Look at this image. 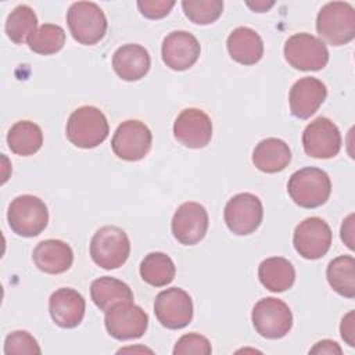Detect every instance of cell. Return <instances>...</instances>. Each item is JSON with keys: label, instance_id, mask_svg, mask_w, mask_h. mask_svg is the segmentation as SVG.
Here are the masks:
<instances>
[{"label": "cell", "instance_id": "obj_1", "mask_svg": "<svg viewBox=\"0 0 355 355\" xmlns=\"http://www.w3.org/2000/svg\"><path fill=\"white\" fill-rule=\"evenodd\" d=\"M316 31L331 46L349 43L355 37V8L347 1L326 3L316 17Z\"/></svg>", "mask_w": 355, "mask_h": 355}, {"label": "cell", "instance_id": "obj_2", "mask_svg": "<svg viewBox=\"0 0 355 355\" xmlns=\"http://www.w3.org/2000/svg\"><path fill=\"white\" fill-rule=\"evenodd\" d=\"M110 126L105 115L97 107L76 108L67 122V137L79 148H94L108 136Z\"/></svg>", "mask_w": 355, "mask_h": 355}, {"label": "cell", "instance_id": "obj_3", "mask_svg": "<svg viewBox=\"0 0 355 355\" xmlns=\"http://www.w3.org/2000/svg\"><path fill=\"white\" fill-rule=\"evenodd\" d=\"M287 191L297 205L302 208H318L329 200L331 182L324 171L306 166L295 171L290 176Z\"/></svg>", "mask_w": 355, "mask_h": 355}, {"label": "cell", "instance_id": "obj_4", "mask_svg": "<svg viewBox=\"0 0 355 355\" xmlns=\"http://www.w3.org/2000/svg\"><path fill=\"white\" fill-rule=\"evenodd\" d=\"M130 241L128 234L118 226L100 227L90 241L93 262L107 270L121 268L129 258Z\"/></svg>", "mask_w": 355, "mask_h": 355}, {"label": "cell", "instance_id": "obj_5", "mask_svg": "<svg viewBox=\"0 0 355 355\" xmlns=\"http://www.w3.org/2000/svg\"><path fill=\"white\" fill-rule=\"evenodd\" d=\"M67 24L72 37L85 46L98 43L107 32L105 14L93 1L72 3L67 11Z\"/></svg>", "mask_w": 355, "mask_h": 355}, {"label": "cell", "instance_id": "obj_6", "mask_svg": "<svg viewBox=\"0 0 355 355\" xmlns=\"http://www.w3.org/2000/svg\"><path fill=\"white\" fill-rule=\"evenodd\" d=\"M11 230L22 237L40 234L49 223V211L43 200L32 194L15 197L7 211Z\"/></svg>", "mask_w": 355, "mask_h": 355}, {"label": "cell", "instance_id": "obj_7", "mask_svg": "<svg viewBox=\"0 0 355 355\" xmlns=\"http://www.w3.org/2000/svg\"><path fill=\"white\" fill-rule=\"evenodd\" d=\"M251 319L255 331L270 340L284 337L293 326V315L288 305L275 297L259 300L252 308Z\"/></svg>", "mask_w": 355, "mask_h": 355}, {"label": "cell", "instance_id": "obj_8", "mask_svg": "<svg viewBox=\"0 0 355 355\" xmlns=\"http://www.w3.org/2000/svg\"><path fill=\"white\" fill-rule=\"evenodd\" d=\"M284 58L295 69L320 71L329 62V50L319 37L302 32L286 40Z\"/></svg>", "mask_w": 355, "mask_h": 355}, {"label": "cell", "instance_id": "obj_9", "mask_svg": "<svg viewBox=\"0 0 355 355\" xmlns=\"http://www.w3.org/2000/svg\"><path fill=\"white\" fill-rule=\"evenodd\" d=\"M105 329L119 341L140 338L148 327V315L133 301L119 302L105 312Z\"/></svg>", "mask_w": 355, "mask_h": 355}, {"label": "cell", "instance_id": "obj_10", "mask_svg": "<svg viewBox=\"0 0 355 355\" xmlns=\"http://www.w3.org/2000/svg\"><path fill=\"white\" fill-rule=\"evenodd\" d=\"M153 143L151 130L146 123L137 119H129L122 122L111 140L114 154L123 161H140L143 159Z\"/></svg>", "mask_w": 355, "mask_h": 355}, {"label": "cell", "instance_id": "obj_11", "mask_svg": "<svg viewBox=\"0 0 355 355\" xmlns=\"http://www.w3.org/2000/svg\"><path fill=\"white\" fill-rule=\"evenodd\" d=\"M223 216L232 233L245 236L259 227L263 218V207L255 194L240 193L227 201Z\"/></svg>", "mask_w": 355, "mask_h": 355}, {"label": "cell", "instance_id": "obj_12", "mask_svg": "<svg viewBox=\"0 0 355 355\" xmlns=\"http://www.w3.org/2000/svg\"><path fill=\"white\" fill-rule=\"evenodd\" d=\"M154 313L164 327L171 330L183 329L193 319V300L183 288H166L157 294Z\"/></svg>", "mask_w": 355, "mask_h": 355}, {"label": "cell", "instance_id": "obj_13", "mask_svg": "<svg viewBox=\"0 0 355 355\" xmlns=\"http://www.w3.org/2000/svg\"><path fill=\"white\" fill-rule=\"evenodd\" d=\"M333 233L322 218L311 216L300 222L294 230L293 244L295 251L305 259H319L327 254Z\"/></svg>", "mask_w": 355, "mask_h": 355}, {"label": "cell", "instance_id": "obj_14", "mask_svg": "<svg viewBox=\"0 0 355 355\" xmlns=\"http://www.w3.org/2000/svg\"><path fill=\"white\" fill-rule=\"evenodd\" d=\"M302 146L309 157L320 159L333 158L341 148V133L333 121L319 116L304 129Z\"/></svg>", "mask_w": 355, "mask_h": 355}, {"label": "cell", "instance_id": "obj_15", "mask_svg": "<svg viewBox=\"0 0 355 355\" xmlns=\"http://www.w3.org/2000/svg\"><path fill=\"white\" fill-rule=\"evenodd\" d=\"M207 209L194 201H187L179 205L172 218L173 237L184 245H194L200 243L208 230Z\"/></svg>", "mask_w": 355, "mask_h": 355}, {"label": "cell", "instance_id": "obj_16", "mask_svg": "<svg viewBox=\"0 0 355 355\" xmlns=\"http://www.w3.org/2000/svg\"><path fill=\"white\" fill-rule=\"evenodd\" d=\"M173 136L184 147L202 148L212 137L211 118L200 108H186L175 119Z\"/></svg>", "mask_w": 355, "mask_h": 355}, {"label": "cell", "instance_id": "obj_17", "mask_svg": "<svg viewBox=\"0 0 355 355\" xmlns=\"http://www.w3.org/2000/svg\"><path fill=\"white\" fill-rule=\"evenodd\" d=\"M200 43L194 35L186 31H173L166 35L161 46L162 61L173 71H186L200 57Z\"/></svg>", "mask_w": 355, "mask_h": 355}, {"label": "cell", "instance_id": "obj_18", "mask_svg": "<svg viewBox=\"0 0 355 355\" xmlns=\"http://www.w3.org/2000/svg\"><path fill=\"white\" fill-rule=\"evenodd\" d=\"M326 97L327 89L322 80L312 76L301 78L290 89V111L298 119H308L319 110Z\"/></svg>", "mask_w": 355, "mask_h": 355}, {"label": "cell", "instance_id": "obj_19", "mask_svg": "<svg viewBox=\"0 0 355 355\" xmlns=\"http://www.w3.org/2000/svg\"><path fill=\"white\" fill-rule=\"evenodd\" d=\"M86 302L80 293L62 287L55 290L49 300V312L53 322L62 329L76 327L85 316Z\"/></svg>", "mask_w": 355, "mask_h": 355}, {"label": "cell", "instance_id": "obj_20", "mask_svg": "<svg viewBox=\"0 0 355 355\" xmlns=\"http://www.w3.org/2000/svg\"><path fill=\"white\" fill-rule=\"evenodd\" d=\"M150 54L140 44H123L118 47L112 55V68L115 73L126 82L144 78L150 71Z\"/></svg>", "mask_w": 355, "mask_h": 355}, {"label": "cell", "instance_id": "obj_21", "mask_svg": "<svg viewBox=\"0 0 355 355\" xmlns=\"http://www.w3.org/2000/svg\"><path fill=\"white\" fill-rule=\"evenodd\" d=\"M32 258L39 270L49 275H60L72 266L73 252L65 241L49 239L35 247Z\"/></svg>", "mask_w": 355, "mask_h": 355}, {"label": "cell", "instance_id": "obj_22", "mask_svg": "<svg viewBox=\"0 0 355 355\" xmlns=\"http://www.w3.org/2000/svg\"><path fill=\"white\" fill-rule=\"evenodd\" d=\"M227 51L230 57L243 65H254L263 55V42L251 28L239 26L227 36Z\"/></svg>", "mask_w": 355, "mask_h": 355}, {"label": "cell", "instance_id": "obj_23", "mask_svg": "<svg viewBox=\"0 0 355 355\" xmlns=\"http://www.w3.org/2000/svg\"><path fill=\"white\" fill-rule=\"evenodd\" d=\"M291 150L288 144L276 137H268L259 141L252 151V162L261 172L277 173L288 166Z\"/></svg>", "mask_w": 355, "mask_h": 355}, {"label": "cell", "instance_id": "obj_24", "mask_svg": "<svg viewBox=\"0 0 355 355\" xmlns=\"http://www.w3.org/2000/svg\"><path fill=\"white\" fill-rule=\"evenodd\" d=\"M258 277L261 284L269 291L282 293L293 287L295 282V269L288 259L283 257H272L259 263Z\"/></svg>", "mask_w": 355, "mask_h": 355}, {"label": "cell", "instance_id": "obj_25", "mask_svg": "<svg viewBox=\"0 0 355 355\" xmlns=\"http://www.w3.org/2000/svg\"><path fill=\"white\" fill-rule=\"evenodd\" d=\"M90 295L96 306L104 312H107L115 304L133 301L130 287L122 280L110 276H103L93 280L90 286Z\"/></svg>", "mask_w": 355, "mask_h": 355}, {"label": "cell", "instance_id": "obj_26", "mask_svg": "<svg viewBox=\"0 0 355 355\" xmlns=\"http://www.w3.org/2000/svg\"><path fill=\"white\" fill-rule=\"evenodd\" d=\"M7 144L17 155H33L43 144V132L35 122L18 121L7 133Z\"/></svg>", "mask_w": 355, "mask_h": 355}, {"label": "cell", "instance_id": "obj_27", "mask_svg": "<svg viewBox=\"0 0 355 355\" xmlns=\"http://www.w3.org/2000/svg\"><path fill=\"white\" fill-rule=\"evenodd\" d=\"M176 268L169 255L164 252H150L140 263L141 279L153 287H164L175 279Z\"/></svg>", "mask_w": 355, "mask_h": 355}, {"label": "cell", "instance_id": "obj_28", "mask_svg": "<svg viewBox=\"0 0 355 355\" xmlns=\"http://www.w3.org/2000/svg\"><path fill=\"white\" fill-rule=\"evenodd\" d=\"M330 287L343 297H355V259L351 255H341L330 261L326 269Z\"/></svg>", "mask_w": 355, "mask_h": 355}, {"label": "cell", "instance_id": "obj_29", "mask_svg": "<svg viewBox=\"0 0 355 355\" xmlns=\"http://www.w3.org/2000/svg\"><path fill=\"white\" fill-rule=\"evenodd\" d=\"M37 29V17L28 4L17 6L7 17L6 33L17 44L28 42Z\"/></svg>", "mask_w": 355, "mask_h": 355}, {"label": "cell", "instance_id": "obj_30", "mask_svg": "<svg viewBox=\"0 0 355 355\" xmlns=\"http://www.w3.org/2000/svg\"><path fill=\"white\" fill-rule=\"evenodd\" d=\"M65 44V32L60 25L43 24L28 39V46L33 53L50 55L60 51Z\"/></svg>", "mask_w": 355, "mask_h": 355}, {"label": "cell", "instance_id": "obj_31", "mask_svg": "<svg viewBox=\"0 0 355 355\" xmlns=\"http://www.w3.org/2000/svg\"><path fill=\"white\" fill-rule=\"evenodd\" d=\"M183 11L186 17L198 25H208L215 22L222 11L223 1L222 0H183L182 1Z\"/></svg>", "mask_w": 355, "mask_h": 355}, {"label": "cell", "instance_id": "obj_32", "mask_svg": "<svg viewBox=\"0 0 355 355\" xmlns=\"http://www.w3.org/2000/svg\"><path fill=\"white\" fill-rule=\"evenodd\" d=\"M4 354H42V349L33 336L25 330H17L6 337Z\"/></svg>", "mask_w": 355, "mask_h": 355}, {"label": "cell", "instance_id": "obj_33", "mask_svg": "<svg viewBox=\"0 0 355 355\" xmlns=\"http://www.w3.org/2000/svg\"><path fill=\"white\" fill-rule=\"evenodd\" d=\"M211 351V343L207 337L197 333H189L176 341L173 355H209Z\"/></svg>", "mask_w": 355, "mask_h": 355}, {"label": "cell", "instance_id": "obj_34", "mask_svg": "<svg viewBox=\"0 0 355 355\" xmlns=\"http://www.w3.org/2000/svg\"><path fill=\"white\" fill-rule=\"evenodd\" d=\"M175 6L173 0H139L137 7L146 18L159 19L169 14L172 7Z\"/></svg>", "mask_w": 355, "mask_h": 355}, {"label": "cell", "instance_id": "obj_35", "mask_svg": "<svg viewBox=\"0 0 355 355\" xmlns=\"http://www.w3.org/2000/svg\"><path fill=\"white\" fill-rule=\"evenodd\" d=\"M340 331H341V337L343 340L349 345L354 347L355 345V329H354V311H349L341 320V326H340Z\"/></svg>", "mask_w": 355, "mask_h": 355}, {"label": "cell", "instance_id": "obj_36", "mask_svg": "<svg viewBox=\"0 0 355 355\" xmlns=\"http://www.w3.org/2000/svg\"><path fill=\"white\" fill-rule=\"evenodd\" d=\"M309 354H327V355H341L343 351L340 348V345L336 341L331 340H322L319 343L315 344L313 348L309 349Z\"/></svg>", "mask_w": 355, "mask_h": 355}, {"label": "cell", "instance_id": "obj_37", "mask_svg": "<svg viewBox=\"0 0 355 355\" xmlns=\"http://www.w3.org/2000/svg\"><path fill=\"white\" fill-rule=\"evenodd\" d=\"M354 215H348L347 219L343 222L341 226V240L347 244L348 248H354V239H352V232H354Z\"/></svg>", "mask_w": 355, "mask_h": 355}, {"label": "cell", "instance_id": "obj_38", "mask_svg": "<svg viewBox=\"0 0 355 355\" xmlns=\"http://www.w3.org/2000/svg\"><path fill=\"white\" fill-rule=\"evenodd\" d=\"M275 3L270 1V3H266V1H255V4H251V3H247L248 7H251L252 10H255L257 12H263L266 10H269Z\"/></svg>", "mask_w": 355, "mask_h": 355}]
</instances>
